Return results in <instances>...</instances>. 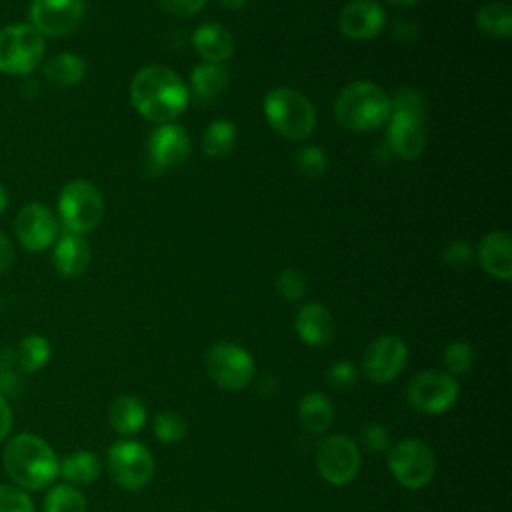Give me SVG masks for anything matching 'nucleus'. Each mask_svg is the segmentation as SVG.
Instances as JSON below:
<instances>
[{
    "label": "nucleus",
    "mask_w": 512,
    "mask_h": 512,
    "mask_svg": "<svg viewBox=\"0 0 512 512\" xmlns=\"http://www.w3.org/2000/svg\"><path fill=\"white\" fill-rule=\"evenodd\" d=\"M42 74L52 86L68 88L84 78L86 62L76 52H60L42 64Z\"/></svg>",
    "instance_id": "25"
},
{
    "label": "nucleus",
    "mask_w": 512,
    "mask_h": 512,
    "mask_svg": "<svg viewBox=\"0 0 512 512\" xmlns=\"http://www.w3.org/2000/svg\"><path fill=\"white\" fill-rule=\"evenodd\" d=\"M110 478L124 490L144 488L154 474V458L138 440H118L108 450Z\"/></svg>",
    "instance_id": "10"
},
{
    "label": "nucleus",
    "mask_w": 512,
    "mask_h": 512,
    "mask_svg": "<svg viewBox=\"0 0 512 512\" xmlns=\"http://www.w3.org/2000/svg\"><path fill=\"white\" fill-rule=\"evenodd\" d=\"M388 468L398 484L410 490L424 488L436 474V454L420 438H402L388 448Z\"/></svg>",
    "instance_id": "7"
},
{
    "label": "nucleus",
    "mask_w": 512,
    "mask_h": 512,
    "mask_svg": "<svg viewBox=\"0 0 512 512\" xmlns=\"http://www.w3.org/2000/svg\"><path fill=\"white\" fill-rule=\"evenodd\" d=\"M152 430H154V436L160 442L176 444L186 436V420L178 412L164 410V412H158L154 416Z\"/></svg>",
    "instance_id": "32"
},
{
    "label": "nucleus",
    "mask_w": 512,
    "mask_h": 512,
    "mask_svg": "<svg viewBox=\"0 0 512 512\" xmlns=\"http://www.w3.org/2000/svg\"><path fill=\"white\" fill-rule=\"evenodd\" d=\"M334 114L348 130H376L390 118V96L374 82L356 80L344 86L336 96Z\"/></svg>",
    "instance_id": "3"
},
{
    "label": "nucleus",
    "mask_w": 512,
    "mask_h": 512,
    "mask_svg": "<svg viewBox=\"0 0 512 512\" xmlns=\"http://www.w3.org/2000/svg\"><path fill=\"white\" fill-rule=\"evenodd\" d=\"M0 512H34V504L26 490L0 484Z\"/></svg>",
    "instance_id": "36"
},
{
    "label": "nucleus",
    "mask_w": 512,
    "mask_h": 512,
    "mask_svg": "<svg viewBox=\"0 0 512 512\" xmlns=\"http://www.w3.org/2000/svg\"><path fill=\"white\" fill-rule=\"evenodd\" d=\"M386 24L384 8L376 0H350L338 14V28L346 38L370 40Z\"/></svg>",
    "instance_id": "16"
},
{
    "label": "nucleus",
    "mask_w": 512,
    "mask_h": 512,
    "mask_svg": "<svg viewBox=\"0 0 512 512\" xmlns=\"http://www.w3.org/2000/svg\"><path fill=\"white\" fill-rule=\"evenodd\" d=\"M6 208H8V192H6V188L0 184V216L4 214Z\"/></svg>",
    "instance_id": "45"
},
{
    "label": "nucleus",
    "mask_w": 512,
    "mask_h": 512,
    "mask_svg": "<svg viewBox=\"0 0 512 512\" xmlns=\"http://www.w3.org/2000/svg\"><path fill=\"white\" fill-rule=\"evenodd\" d=\"M50 352H52L50 342L44 336L28 334L14 348L16 366L22 372H36L50 360Z\"/></svg>",
    "instance_id": "28"
},
{
    "label": "nucleus",
    "mask_w": 512,
    "mask_h": 512,
    "mask_svg": "<svg viewBox=\"0 0 512 512\" xmlns=\"http://www.w3.org/2000/svg\"><path fill=\"white\" fill-rule=\"evenodd\" d=\"M236 144V126L226 118H216L202 136V150L210 158H224Z\"/></svg>",
    "instance_id": "29"
},
{
    "label": "nucleus",
    "mask_w": 512,
    "mask_h": 512,
    "mask_svg": "<svg viewBox=\"0 0 512 512\" xmlns=\"http://www.w3.org/2000/svg\"><path fill=\"white\" fill-rule=\"evenodd\" d=\"M44 36L30 24H8L0 28V72L30 76L44 58Z\"/></svg>",
    "instance_id": "6"
},
{
    "label": "nucleus",
    "mask_w": 512,
    "mask_h": 512,
    "mask_svg": "<svg viewBox=\"0 0 512 512\" xmlns=\"http://www.w3.org/2000/svg\"><path fill=\"white\" fill-rule=\"evenodd\" d=\"M192 46L204 62L224 64L234 54V36L222 24L208 22L194 30Z\"/></svg>",
    "instance_id": "21"
},
{
    "label": "nucleus",
    "mask_w": 512,
    "mask_h": 512,
    "mask_svg": "<svg viewBox=\"0 0 512 512\" xmlns=\"http://www.w3.org/2000/svg\"><path fill=\"white\" fill-rule=\"evenodd\" d=\"M360 464V448L346 434H330L316 448V470L330 486L350 484L358 476Z\"/></svg>",
    "instance_id": "9"
},
{
    "label": "nucleus",
    "mask_w": 512,
    "mask_h": 512,
    "mask_svg": "<svg viewBox=\"0 0 512 512\" xmlns=\"http://www.w3.org/2000/svg\"><path fill=\"white\" fill-rule=\"evenodd\" d=\"M356 380H358V368L348 360H338V362L330 364V368L326 372V382L338 390L354 386Z\"/></svg>",
    "instance_id": "37"
},
{
    "label": "nucleus",
    "mask_w": 512,
    "mask_h": 512,
    "mask_svg": "<svg viewBox=\"0 0 512 512\" xmlns=\"http://www.w3.org/2000/svg\"><path fill=\"white\" fill-rule=\"evenodd\" d=\"M204 368L214 384L224 390L246 388L256 374L252 354L234 342H216L206 350Z\"/></svg>",
    "instance_id": "8"
},
{
    "label": "nucleus",
    "mask_w": 512,
    "mask_h": 512,
    "mask_svg": "<svg viewBox=\"0 0 512 512\" xmlns=\"http://www.w3.org/2000/svg\"><path fill=\"white\" fill-rule=\"evenodd\" d=\"M14 262V244L8 238V234H4L0 230V274L6 272Z\"/></svg>",
    "instance_id": "41"
},
{
    "label": "nucleus",
    "mask_w": 512,
    "mask_h": 512,
    "mask_svg": "<svg viewBox=\"0 0 512 512\" xmlns=\"http://www.w3.org/2000/svg\"><path fill=\"white\" fill-rule=\"evenodd\" d=\"M58 216L62 228L74 234L92 232L104 216L102 192L84 178L66 182L58 194Z\"/></svg>",
    "instance_id": "5"
},
{
    "label": "nucleus",
    "mask_w": 512,
    "mask_h": 512,
    "mask_svg": "<svg viewBox=\"0 0 512 512\" xmlns=\"http://www.w3.org/2000/svg\"><path fill=\"white\" fill-rule=\"evenodd\" d=\"M276 290L286 300H300L306 292V278L296 268H282L276 276Z\"/></svg>",
    "instance_id": "35"
},
{
    "label": "nucleus",
    "mask_w": 512,
    "mask_h": 512,
    "mask_svg": "<svg viewBox=\"0 0 512 512\" xmlns=\"http://www.w3.org/2000/svg\"><path fill=\"white\" fill-rule=\"evenodd\" d=\"M472 258V246L464 240H454L444 246L442 260L450 266H466Z\"/></svg>",
    "instance_id": "39"
},
{
    "label": "nucleus",
    "mask_w": 512,
    "mask_h": 512,
    "mask_svg": "<svg viewBox=\"0 0 512 512\" xmlns=\"http://www.w3.org/2000/svg\"><path fill=\"white\" fill-rule=\"evenodd\" d=\"M476 28L486 36L508 40L512 32V8L506 2H490L484 4L476 12Z\"/></svg>",
    "instance_id": "27"
},
{
    "label": "nucleus",
    "mask_w": 512,
    "mask_h": 512,
    "mask_svg": "<svg viewBox=\"0 0 512 512\" xmlns=\"http://www.w3.org/2000/svg\"><path fill=\"white\" fill-rule=\"evenodd\" d=\"M90 246L82 234L62 230L52 244V262L60 276L78 278L90 266Z\"/></svg>",
    "instance_id": "17"
},
{
    "label": "nucleus",
    "mask_w": 512,
    "mask_h": 512,
    "mask_svg": "<svg viewBox=\"0 0 512 512\" xmlns=\"http://www.w3.org/2000/svg\"><path fill=\"white\" fill-rule=\"evenodd\" d=\"M480 266L498 280L512 278V238L506 230H492L478 244Z\"/></svg>",
    "instance_id": "20"
},
{
    "label": "nucleus",
    "mask_w": 512,
    "mask_h": 512,
    "mask_svg": "<svg viewBox=\"0 0 512 512\" xmlns=\"http://www.w3.org/2000/svg\"><path fill=\"white\" fill-rule=\"evenodd\" d=\"M360 440L370 452H376V454L388 452L390 448V432L384 424H378V422L364 426L360 432Z\"/></svg>",
    "instance_id": "38"
},
{
    "label": "nucleus",
    "mask_w": 512,
    "mask_h": 512,
    "mask_svg": "<svg viewBox=\"0 0 512 512\" xmlns=\"http://www.w3.org/2000/svg\"><path fill=\"white\" fill-rule=\"evenodd\" d=\"M108 422L122 436L138 434L146 424V406L138 396L120 394L108 406Z\"/></svg>",
    "instance_id": "24"
},
{
    "label": "nucleus",
    "mask_w": 512,
    "mask_h": 512,
    "mask_svg": "<svg viewBox=\"0 0 512 512\" xmlns=\"http://www.w3.org/2000/svg\"><path fill=\"white\" fill-rule=\"evenodd\" d=\"M298 422L310 434H324L334 422V404L324 392H306L298 400Z\"/></svg>",
    "instance_id": "23"
},
{
    "label": "nucleus",
    "mask_w": 512,
    "mask_h": 512,
    "mask_svg": "<svg viewBox=\"0 0 512 512\" xmlns=\"http://www.w3.org/2000/svg\"><path fill=\"white\" fill-rule=\"evenodd\" d=\"M386 2L392 4V6H396V8H410V6L418 4L420 0H386Z\"/></svg>",
    "instance_id": "44"
},
{
    "label": "nucleus",
    "mask_w": 512,
    "mask_h": 512,
    "mask_svg": "<svg viewBox=\"0 0 512 512\" xmlns=\"http://www.w3.org/2000/svg\"><path fill=\"white\" fill-rule=\"evenodd\" d=\"M208 0H158V6L174 16H192L198 14Z\"/></svg>",
    "instance_id": "40"
},
{
    "label": "nucleus",
    "mask_w": 512,
    "mask_h": 512,
    "mask_svg": "<svg viewBox=\"0 0 512 512\" xmlns=\"http://www.w3.org/2000/svg\"><path fill=\"white\" fill-rule=\"evenodd\" d=\"M14 232L22 248L28 252H44L56 242L60 226L46 204L28 202L16 214Z\"/></svg>",
    "instance_id": "14"
},
{
    "label": "nucleus",
    "mask_w": 512,
    "mask_h": 512,
    "mask_svg": "<svg viewBox=\"0 0 512 512\" xmlns=\"http://www.w3.org/2000/svg\"><path fill=\"white\" fill-rule=\"evenodd\" d=\"M130 100L146 120L168 124L186 110L190 92L174 70L152 64L134 74L130 82Z\"/></svg>",
    "instance_id": "1"
},
{
    "label": "nucleus",
    "mask_w": 512,
    "mask_h": 512,
    "mask_svg": "<svg viewBox=\"0 0 512 512\" xmlns=\"http://www.w3.org/2000/svg\"><path fill=\"white\" fill-rule=\"evenodd\" d=\"M2 462L8 478L22 490H42L58 476L54 450L46 440L30 432L16 434L8 440Z\"/></svg>",
    "instance_id": "2"
},
{
    "label": "nucleus",
    "mask_w": 512,
    "mask_h": 512,
    "mask_svg": "<svg viewBox=\"0 0 512 512\" xmlns=\"http://www.w3.org/2000/svg\"><path fill=\"white\" fill-rule=\"evenodd\" d=\"M102 472V462L94 452L78 450L58 462V474L72 486L92 484Z\"/></svg>",
    "instance_id": "26"
},
{
    "label": "nucleus",
    "mask_w": 512,
    "mask_h": 512,
    "mask_svg": "<svg viewBox=\"0 0 512 512\" xmlns=\"http://www.w3.org/2000/svg\"><path fill=\"white\" fill-rule=\"evenodd\" d=\"M86 498L72 484H56L44 496V512H86Z\"/></svg>",
    "instance_id": "30"
},
{
    "label": "nucleus",
    "mask_w": 512,
    "mask_h": 512,
    "mask_svg": "<svg viewBox=\"0 0 512 512\" xmlns=\"http://www.w3.org/2000/svg\"><path fill=\"white\" fill-rule=\"evenodd\" d=\"M388 148L404 160L418 158L426 148L424 122L404 114H390L388 118Z\"/></svg>",
    "instance_id": "19"
},
{
    "label": "nucleus",
    "mask_w": 512,
    "mask_h": 512,
    "mask_svg": "<svg viewBox=\"0 0 512 512\" xmlns=\"http://www.w3.org/2000/svg\"><path fill=\"white\" fill-rule=\"evenodd\" d=\"M442 364H444V372H448L450 376H458V374H466L472 364H474V348L470 342L464 340H456L452 344H448L444 348L442 354Z\"/></svg>",
    "instance_id": "33"
},
{
    "label": "nucleus",
    "mask_w": 512,
    "mask_h": 512,
    "mask_svg": "<svg viewBox=\"0 0 512 512\" xmlns=\"http://www.w3.org/2000/svg\"><path fill=\"white\" fill-rule=\"evenodd\" d=\"M86 12L84 0H32L30 26L44 38H60L78 28Z\"/></svg>",
    "instance_id": "13"
},
{
    "label": "nucleus",
    "mask_w": 512,
    "mask_h": 512,
    "mask_svg": "<svg viewBox=\"0 0 512 512\" xmlns=\"http://www.w3.org/2000/svg\"><path fill=\"white\" fill-rule=\"evenodd\" d=\"M294 166H296V170L300 174L316 178V176H322L326 172L328 158H326L322 148H318V146H304V148L296 150Z\"/></svg>",
    "instance_id": "34"
},
{
    "label": "nucleus",
    "mask_w": 512,
    "mask_h": 512,
    "mask_svg": "<svg viewBox=\"0 0 512 512\" xmlns=\"http://www.w3.org/2000/svg\"><path fill=\"white\" fill-rule=\"evenodd\" d=\"M220 4L228 10H242L248 4V0H220Z\"/></svg>",
    "instance_id": "43"
},
{
    "label": "nucleus",
    "mask_w": 512,
    "mask_h": 512,
    "mask_svg": "<svg viewBox=\"0 0 512 512\" xmlns=\"http://www.w3.org/2000/svg\"><path fill=\"white\" fill-rule=\"evenodd\" d=\"M190 154V136L184 126L168 122L152 130L148 138V158L158 170L178 168Z\"/></svg>",
    "instance_id": "15"
},
{
    "label": "nucleus",
    "mask_w": 512,
    "mask_h": 512,
    "mask_svg": "<svg viewBox=\"0 0 512 512\" xmlns=\"http://www.w3.org/2000/svg\"><path fill=\"white\" fill-rule=\"evenodd\" d=\"M12 428V410L6 402V398L0 394V442L8 438Z\"/></svg>",
    "instance_id": "42"
},
{
    "label": "nucleus",
    "mask_w": 512,
    "mask_h": 512,
    "mask_svg": "<svg viewBox=\"0 0 512 512\" xmlns=\"http://www.w3.org/2000/svg\"><path fill=\"white\" fill-rule=\"evenodd\" d=\"M390 114H404L416 118L418 122L426 120V104L422 94L412 86H402L390 98Z\"/></svg>",
    "instance_id": "31"
},
{
    "label": "nucleus",
    "mask_w": 512,
    "mask_h": 512,
    "mask_svg": "<svg viewBox=\"0 0 512 512\" xmlns=\"http://www.w3.org/2000/svg\"><path fill=\"white\" fill-rule=\"evenodd\" d=\"M408 362V346L396 334H382L368 344L362 356V372L374 384H388L400 376Z\"/></svg>",
    "instance_id": "12"
},
{
    "label": "nucleus",
    "mask_w": 512,
    "mask_h": 512,
    "mask_svg": "<svg viewBox=\"0 0 512 512\" xmlns=\"http://www.w3.org/2000/svg\"><path fill=\"white\" fill-rule=\"evenodd\" d=\"M228 80H230V72L224 64L202 62L190 72L188 92H192L198 104H210L224 94Z\"/></svg>",
    "instance_id": "22"
},
{
    "label": "nucleus",
    "mask_w": 512,
    "mask_h": 512,
    "mask_svg": "<svg viewBox=\"0 0 512 512\" xmlns=\"http://www.w3.org/2000/svg\"><path fill=\"white\" fill-rule=\"evenodd\" d=\"M458 382L444 370H422L406 386L408 404L422 414H442L458 398Z\"/></svg>",
    "instance_id": "11"
},
{
    "label": "nucleus",
    "mask_w": 512,
    "mask_h": 512,
    "mask_svg": "<svg viewBox=\"0 0 512 512\" xmlns=\"http://www.w3.org/2000/svg\"><path fill=\"white\" fill-rule=\"evenodd\" d=\"M262 108L272 130L288 140H304L316 126V110L310 98L294 88H272L264 96Z\"/></svg>",
    "instance_id": "4"
},
{
    "label": "nucleus",
    "mask_w": 512,
    "mask_h": 512,
    "mask_svg": "<svg viewBox=\"0 0 512 512\" xmlns=\"http://www.w3.org/2000/svg\"><path fill=\"white\" fill-rule=\"evenodd\" d=\"M294 330L304 344L322 348L332 342L336 334V324L332 312L324 304L308 302L296 312Z\"/></svg>",
    "instance_id": "18"
}]
</instances>
